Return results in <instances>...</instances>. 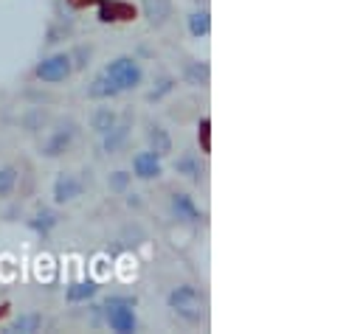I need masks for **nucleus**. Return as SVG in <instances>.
Returning a JSON list of instances; mask_svg holds the SVG:
<instances>
[{
  "label": "nucleus",
  "mask_w": 363,
  "mask_h": 334,
  "mask_svg": "<svg viewBox=\"0 0 363 334\" xmlns=\"http://www.w3.org/2000/svg\"><path fill=\"white\" fill-rule=\"evenodd\" d=\"M147 141H150V149L155 152V155H161V158H167L169 152H172V135L164 129V127H150V132H147Z\"/></svg>",
  "instance_id": "obj_15"
},
{
  "label": "nucleus",
  "mask_w": 363,
  "mask_h": 334,
  "mask_svg": "<svg viewBox=\"0 0 363 334\" xmlns=\"http://www.w3.org/2000/svg\"><path fill=\"white\" fill-rule=\"evenodd\" d=\"M135 295H113L104 301L101 312H104V323L118 334H133L138 329V315H135Z\"/></svg>",
  "instance_id": "obj_2"
},
{
  "label": "nucleus",
  "mask_w": 363,
  "mask_h": 334,
  "mask_svg": "<svg viewBox=\"0 0 363 334\" xmlns=\"http://www.w3.org/2000/svg\"><path fill=\"white\" fill-rule=\"evenodd\" d=\"M82 191H85V183H82L77 174H71V171H62V174L54 180V202H57V205H68V202L79 200Z\"/></svg>",
  "instance_id": "obj_6"
},
{
  "label": "nucleus",
  "mask_w": 363,
  "mask_h": 334,
  "mask_svg": "<svg viewBox=\"0 0 363 334\" xmlns=\"http://www.w3.org/2000/svg\"><path fill=\"white\" fill-rule=\"evenodd\" d=\"M116 121H118V115H116V110H113V107H96V110H93V115H91V127L99 132V135H104Z\"/></svg>",
  "instance_id": "obj_18"
},
{
  "label": "nucleus",
  "mask_w": 363,
  "mask_h": 334,
  "mask_svg": "<svg viewBox=\"0 0 363 334\" xmlns=\"http://www.w3.org/2000/svg\"><path fill=\"white\" fill-rule=\"evenodd\" d=\"M74 138H77V124H74V121H65V124H60L57 129H51V135H48V138L43 141V146H40V155H45V158H60V155H65V152L71 149Z\"/></svg>",
  "instance_id": "obj_5"
},
{
  "label": "nucleus",
  "mask_w": 363,
  "mask_h": 334,
  "mask_svg": "<svg viewBox=\"0 0 363 334\" xmlns=\"http://www.w3.org/2000/svg\"><path fill=\"white\" fill-rule=\"evenodd\" d=\"M130 183H133V174H130V171H113L110 180H107V185H110L113 191H127Z\"/></svg>",
  "instance_id": "obj_22"
},
{
  "label": "nucleus",
  "mask_w": 363,
  "mask_h": 334,
  "mask_svg": "<svg viewBox=\"0 0 363 334\" xmlns=\"http://www.w3.org/2000/svg\"><path fill=\"white\" fill-rule=\"evenodd\" d=\"M71 74H74V59H71V54H65V51L45 57V59L37 62V68H34V76L43 84H60V82H65Z\"/></svg>",
  "instance_id": "obj_4"
},
{
  "label": "nucleus",
  "mask_w": 363,
  "mask_h": 334,
  "mask_svg": "<svg viewBox=\"0 0 363 334\" xmlns=\"http://www.w3.org/2000/svg\"><path fill=\"white\" fill-rule=\"evenodd\" d=\"M101 74L118 87V93L138 90L141 82H144V68H141V62H138L135 57H127V54H124V57H116L113 62H107Z\"/></svg>",
  "instance_id": "obj_3"
},
{
  "label": "nucleus",
  "mask_w": 363,
  "mask_h": 334,
  "mask_svg": "<svg viewBox=\"0 0 363 334\" xmlns=\"http://www.w3.org/2000/svg\"><path fill=\"white\" fill-rule=\"evenodd\" d=\"M175 171H178V174H183L186 180H191V183H203L206 166H203L200 155H194V152H186V155H181V158L175 161Z\"/></svg>",
  "instance_id": "obj_11"
},
{
  "label": "nucleus",
  "mask_w": 363,
  "mask_h": 334,
  "mask_svg": "<svg viewBox=\"0 0 363 334\" xmlns=\"http://www.w3.org/2000/svg\"><path fill=\"white\" fill-rule=\"evenodd\" d=\"M57 214L54 211H48V208H43V211H37L31 219H28V228L34 231V234H40V236H48L54 228H57Z\"/></svg>",
  "instance_id": "obj_17"
},
{
  "label": "nucleus",
  "mask_w": 363,
  "mask_h": 334,
  "mask_svg": "<svg viewBox=\"0 0 363 334\" xmlns=\"http://www.w3.org/2000/svg\"><path fill=\"white\" fill-rule=\"evenodd\" d=\"M141 8H144L147 23L155 25V28H161L172 17V0H144Z\"/></svg>",
  "instance_id": "obj_10"
},
{
  "label": "nucleus",
  "mask_w": 363,
  "mask_h": 334,
  "mask_svg": "<svg viewBox=\"0 0 363 334\" xmlns=\"http://www.w3.org/2000/svg\"><path fill=\"white\" fill-rule=\"evenodd\" d=\"M172 90H175V79H172V76H161V79H158V87H152L147 98H150V101H161V98H164L167 93H172Z\"/></svg>",
  "instance_id": "obj_21"
},
{
  "label": "nucleus",
  "mask_w": 363,
  "mask_h": 334,
  "mask_svg": "<svg viewBox=\"0 0 363 334\" xmlns=\"http://www.w3.org/2000/svg\"><path fill=\"white\" fill-rule=\"evenodd\" d=\"M116 96H121V93H118V87L110 82L104 74H99V76L88 84V98H96V101H110V98H116Z\"/></svg>",
  "instance_id": "obj_16"
},
{
  "label": "nucleus",
  "mask_w": 363,
  "mask_h": 334,
  "mask_svg": "<svg viewBox=\"0 0 363 334\" xmlns=\"http://www.w3.org/2000/svg\"><path fill=\"white\" fill-rule=\"evenodd\" d=\"M17 180H20V171L17 168L0 166V197H9L17 188Z\"/></svg>",
  "instance_id": "obj_20"
},
{
  "label": "nucleus",
  "mask_w": 363,
  "mask_h": 334,
  "mask_svg": "<svg viewBox=\"0 0 363 334\" xmlns=\"http://www.w3.org/2000/svg\"><path fill=\"white\" fill-rule=\"evenodd\" d=\"M167 304H169V309H172L181 321H186V323H200V321L206 318L208 298H206V292H203L200 287H194V284H181V287H175V289L169 292Z\"/></svg>",
  "instance_id": "obj_1"
},
{
  "label": "nucleus",
  "mask_w": 363,
  "mask_h": 334,
  "mask_svg": "<svg viewBox=\"0 0 363 334\" xmlns=\"http://www.w3.org/2000/svg\"><path fill=\"white\" fill-rule=\"evenodd\" d=\"M183 79L191 84V87H206L211 79V68L208 62H200V59H189L183 65Z\"/></svg>",
  "instance_id": "obj_13"
},
{
  "label": "nucleus",
  "mask_w": 363,
  "mask_h": 334,
  "mask_svg": "<svg viewBox=\"0 0 363 334\" xmlns=\"http://www.w3.org/2000/svg\"><path fill=\"white\" fill-rule=\"evenodd\" d=\"M169 211H172V217H175L178 222H189V225H200V222H203V211H200L197 202H194L189 194H183V191H175V194L169 197Z\"/></svg>",
  "instance_id": "obj_7"
},
{
  "label": "nucleus",
  "mask_w": 363,
  "mask_h": 334,
  "mask_svg": "<svg viewBox=\"0 0 363 334\" xmlns=\"http://www.w3.org/2000/svg\"><path fill=\"white\" fill-rule=\"evenodd\" d=\"M40 326H43V315L26 312V315H20V318L11 323V332H40Z\"/></svg>",
  "instance_id": "obj_19"
},
{
  "label": "nucleus",
  "mask_w": 363,
  "mask_h": 334,
  "mask_svg": "<svg viewBox=\"0 0 363 334\" xmlns=\"http://www.w3.org/2000/svg\"><path fill=\"white\" fill-rule=\"evenodd\" d=\"M130 129H133V121H130V118L116 121V124L101 135L104 152H107V155H116L118 149H124V144H127V138H130Z\"/></svg>",
  "instance_id": "obj_9"
},
{
  "label": "nucleus",
  "mask_w": 363,
  "mask_h": 334,
  "mask_svg": "<svg viewBox=\"0 0 363 334\" xmlns=\"http://www.w3.org/2000/svg\"><path fill=\"white\" fill-rule=\"evenodd\" d=\"M161 174H164V158L155 155L152 149L138 152L133 158V177H138V180H158Z\"/></svg>",
  "instance_id": "obj_8"
},
{
  "label": "nucleus",
  "mask_w": 363,
  "mask_h": 334,
  "mask_svg": "<svg viewBox=\"0 0 363 334\" xmlns=\"http://www.w3.org/2000/svg\"><path fill=\"white\" fill-rule=\"evenodd\" d=\"M186 28L194 40H203L211 34V11L208 8H194L189 17H186Z\"/></svg>",
  "instance_id": "obj_12"
},
{
  "label": "nucleus",
  "mask_w": 363,
  "mask_h": 334,
  "mask_svg": "<svg viewBox=\"0 0 363 334\" xmlns=\"http://www.w3.org/2000/svg\"><path fill=\"white\" fill-rule=\"evenodd\" d=\"M96 295H99V284L91 281V278H82V281H77V284L68 287V301L71 304H88Z\"/></svg>",
  "instance_id": "obj_14"
}]
</instances>
